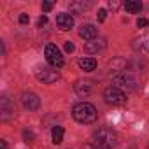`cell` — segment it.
Masks as SVG:
<instances>
[{"label":"cell","mask_w":149,"mask_h":149,"mask_svg":"<svg viewBox=\"0 0 149 149\" xmlns=\"http://www.w3.org/2000/svg\"><path fill=\"white\" fill-rule=\"evenodd\" d=\"M74 49H76V46H74L70 40H68V42H65V51H67V53H72Z\"/></svg>","instance_id":"44dd1931"},{"label":"cell","mask_w":149,"mask_h":149,"mask_svg":"<svg viewBox=\"0 0 149 149\" xmlns=\"http://www.w3.org/2000/svg\"><path fill=\"white\" fill-rule=\"evenodd\" d=\"M118 6H119V4L116 2V0H114V2H112V0L109 2V7H111V9H118Z\"/></svg>","instance_id":"d4e9b609"},{"label":"cell","mask_w":149,"mask_h":149,"mask_svg":"<svg viewBox=\"0 0 149 149\" xmlns=\"http://www.w3.org/2000/svg\"><path fill=\"white\" fill-rule=\"evenodd\" d=\"M7 98H2V121H7L9 118V107H7Z\"/></svg>","instance_id":"9a60e30c"},{"label":"cell","mask_w":149,"mask_h":149,"mask_svg":"<svg viewBox=\"0 0 149 149\" xmlns=\"http://www.w3.org/2000/svg\"><path fill=\"white\" fill-rule=\"evenodd\" d=\"M114 83L118 84L116 88H128V90H132V88H135V84H137V79L132 76V74H128V72H125V74H119V76H116L114 77Z\"/></svg>","instance_id":"8992f818"},{"label":"cell","mask_w":149,"mask_h":149,"mask_svg":"<svg viewBox=\"0 0 149 149\" xmlns=\"http://www.w3.org/2000/svg\"><path fill=\"white\" fill-rule=\"evenodd\" d=\"M56 25L60 30L63 32H68L72 26H74V16L72 14H67V13H60L56 16Z\"/></svg>","instance_id":"ba28073f"},{"label":"cell","mask_w":149,"mask_h":149,"mask_svg":"<svg viewBox=\"0 0 149 149\" xmlns=\"http://www.w3.org/2000/svg\"><path fill=\"white\" fill-rule=\"evenodd\" d=\"M97 33H98V30L93 26V25H83L81 26V30H79V35L84 39V40H93L95 37H97Z\"/></svg>","instance_id":"30bf717a"},{"label":"cell","mask_w":149,"mask_h":149,"mask_svg":"<svg viewBox=\"0 0 149 149\" xmlns=\"http://www.w3.org/2000/svg\"><path fill=\"white\" fill-rule=\"evenodd\" d=\"M23 137H25V140H26V142H32L35 135H33L32 132H28V130H25V132H23Z\"/></svg>","instance_id":"d6986e66"},{"label":"cell","mask_w":149,"mask_h":149,"mask_svg":"<svg viewBox=\"0 0 149 149\" xmlns=\"http://www.w3.org/2000/svg\"><path fill=\"white\" fill-rule=\"evenodd\" d=\"M83 149H98V147H97L95 144H91V142H88V144H84V146H83Z\"/></svg>","instance_id":"cb8c5ba5"},{"label":"cell","mask_w":149,"mask_h":149,"mask_svg":"<svg viewBox=\"0 0 149 149\" xmlns=\"http://www.w3.org/2000/svg\"><path fill=\"white\" fill-rule=\"evenodd\" d=\"M21 102H23V105H25L28 111H37V109H39V105H40V98H39L35 93H32V91L23 93Z\"/></svg>","instance_id":"52a82bcc"},{"label":"cell","mask_w":149,"mask_h":149,"mask_svg":"<svg viewBox=\"0 0 149 149\" xmlns=\"http://www.w3.org/2000/svg\"><path fill=\"white\" fill-rule=\"evenodd\" d=\"M137 26H139V28L147 26V19H146V18H139V19H137Z\"/></svg>","instance_id":"ffe728a7"},{"label":"cell","mask_w":149,"mask_h":149,"mask_svg":"<svg viewBox=\"0 0 149 149\" xmlns=\"http://www.w3.org/2000/svg\"><path fill=\"white\" fill-rule=\"evenodd\" d=\"M46 23H47V16L44 14V16L39 18V26H42V25H46Z\"/></svg>","instance_id":"603a6c76"},{"label":"cell","mask_w":149,"mask_h":149,"mask_svg":"<svg viewBox=\"0 0 149 149\" xmlns=\"http://www.w3.org/2000/svg\"><path fill=\"white\" fill-rule=\"evenodd\" d=\"M53 6H54L53 2H42V11H44V13H49V11L53 9Z\"/></svg>","instance_id":"ac0fdd59"},{"label":"cell","mask_w":149,"mask_h":149,"mask_svg":"<svg viewBox=\"0 0 149 149\" xmlns=\"http://www.w3.org/2000/svg\"><path fill=\"white\" fill-rule=\"evenodd\" d=\"M91 144H95L98 149H112L118 144V135L109 128H100L98 132L93 133Z\"/></svg>","instance_id":"7a4b0ae2"},{"label":"cell","mask_w":149,"mask_h":149,"mask_svg":"<svg viewBox=\"0 0 149 149\" xmlns=\"http://www.w3.org/2000/svg\"><path fill=\"white\" fill-rule=\"evenodd\" d=\"M0 146H2V149H7V144H6V140H0Z\"/></svg>","instance_id":"484cf974"},{"label":"cell","mask_w":149,"mask_h":149,"mask_svg":"<svg viewBox=\"0 0 149 149\" xmlns=\"http://www.w3.org/2000/svg\"><path fill=\"white\" fill-rule=\"evenodd\" d=\"M105 47V40L104 39H93V40H90V42H84V51L86 53H98V51H102Z\"/></svg>","instance_id":"9c48e42d"},{"label":"cell","mask_w":149,"mask_h":149,"mask_svg":"<svg viewBox=\"0 0 149 149\" xmlns=\"http://www.w3.org/2000/svg\"><path fill=\"white\" fill-rule=\"evenodd\" d=\"M44 54H46V61L49 65H53L54 68H60L63 67V56H61V51L54 46V44H47L46 49H44Z\"/></svg>","instance_id":"3957f363"},{"label":"cell","mask_w":149,"mask_h":149,"mask_svg":"<svg viewBox=\"0 0 149 149\" xmlns=\"http://www.w3.org/2000/svg\"><path fill=\"white\" fill-rule=\"evenodd\" d=\"M37 79L46 83V84H53L60 79V74L56 68H51V67H42L37 70Z\"/></svg>","instance_id":"5b68a950"},{"label":"cell","mask_w":149,"mask_h":149,"mask_svg":"<svg viewBox=\"0 0 149 149\" xmlns=\"http://www.w3.org/2000/svg\"><path fill=\"white\" fill-rule=\"evenodd\" d=\"M125 9L130 14H137V13L142 11V4L139 2V0H126V2H125Z\"/></svg>","instance_id":"7c38bea8"},{"label":"cell","mask_w":149,"mask_h":149,"mask_svg":"<svg viewBox=\"0 0 149 149\" xmlns=\"http://www.w3.org/2000/svg\"><path fill=\"white\" fill-rule=\"evenodd\" d=\"M104 98H105L107 104L121 105V104H125L126 95L123 93V90H119V88H116V86H109V88H105V91H104Z\"/></svg>","instance_id":"277c9868"},{"label":"cell","mask_w":149,"mask_h":149,"mask_svg":"<svg viewBox=\"0 0 149 149\" xmlns=\"http://www.w3.org/2000/svg\"><path fill=\"white\" fill-rule=\"evenodd\" d=\"M51 137H53V142L54 144H60L63 140V128L61 126H54L51 130Z\"/></svg>","instance_id":"5bb4252c"},{"label":"cell","mask_w":149,"mask_h":149,"mask_svg":"<svg viewBox=\"0 0 149 149\" xmlns=\"http://www.w3.org/2000/svg\"><path fill=\"white\" fill-rule=\"evenodd\" d=\"M28 21H30V18H28V14H21V16H19V23H21V25H26Z\"/></svg>","instance_id":"7402d4cb"},{"label":"cell","mask_w":149,"mask_h":149,"mask_svg":"<svg viewBox=\"0 0 149 149\" xmlns=\"http://www.w3.org/2000/svg\"><path fill=\"white\" fill-rule=\"evenodd\" d=\"M76 91H77V95L79 97H86V95H90V91H91V83H83V81H79V83H76Z\"/></svg>","instance_id":"4fadbf2b"},{"label":"cell","mask_w":149,"mask_h":149,"mask_svg":"<svg viewBox=\"0 0 149 149\" xmlns=\"http://www.w3.org/2000/svg\"><path fill=\"white\" fill-rule=\"evenodd\" d=\"M91 4H70V9H74V11H84V9H88Z\"/></svg>","instance_id":"2e32d148"},{"label":"cell","mask_w":149,"mask_h":149,"mask_svg":"<svg viewBox=\"0 0 149 149\" xmlns=\"http://www.w3.org/2000/svg\"><path fill=\"white\" fill-rule=\"evenodd\" d=\"M79 67L84 72H93L97 68V60L95 58H81L79 60Z\"/></svg>","instance_id":"8fae6325"},{"label":"cell","mask_w":149,"mask_h":149,"mask_svg":"<svg viewBox=\"0 0 149 149\" xmlns=\"http://www.w3.org/2000/svg\"><path fill=\"white\" fill-rule=\"evenodd\" d=\"M72 116H74V119H76V121L86 125V123L97 121L98 112H97L95 105H91V104H88V102H81V104H76V105H74Z\"/></svg>","instance_id":"6da1fadb"},{"label":"cell","mask_w":149,"mask_h":149,"mask_svg":"<svg viewBox=\"0 0 149 149\" xmlns=\"http://www.w3.org/2000/svg\"><path fill=\"white\" fill-rule=\"evenodd\" d=\"M97 18H98V21L102 23V21H105V18H107V11L105 9H100L98 11V14H97Z\"/></svg>","instance_id":"e0dca14e"}]
</instances>
